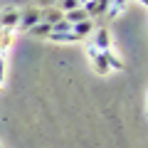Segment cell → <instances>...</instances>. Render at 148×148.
Segmentation results:
<instances>
[{
	"label": "cell",
	"instance_id": "30bf717a",
	"mask_svg": "<svg viewBox=\"0 0 148 148\" xmlns=\"http://www.w3.org/2000/svg\"><path fill=\"white\" fill-rule=\"evenodd\" d=\"M27 32H30L32 37H42V40H47V37H49V32H52V25H47V22H42V20H40L37 25H32Z\"/></svg>",
	"mask_w": 148,
	"mask_h": 148
},
{
	"label": "cell",
	"instance_id": "9a60e30c",
	"mask_svg": "<svg viewBox=\"0 0 148 148\" xmlns=\"http://www.w3.org/2000/svg\"><path fill=\"white\" fill-rule=\"evenodd\" d=\"M40 5H45V8H52V5H57V0H40Z\"/></svg>",
	"mask_w": 148,
	"mask_h": 148
},
{
	"label": "cell",
	"instance_id": "e0dca14e",
	"mask_svg": "<svg viewBox=\"0 0 148 148\" xmlns=\"http://www.w3.org/2000/svg\"><path fill=\"white\" fill-rule=\"evenodd\" d=\"M138 3H141V5H146V3H148V0H138Z\"/></svg>",
	"mask_w": 148,
	"mask_h": 148
},
{
	"label": "cell",
	"instance_id": "9c48e42d",
	"mask_svg": "<svg viewBox=\"0 0 148 148\" xmlns=\"http://www.w3.org/2000/svg\"><path fill=\"white\" fill-rule=\"evenodd\" d=\"M64 20H67L69 25H77V22H82V20H89V15H86V10L79 5V8H74V10L64 12Z\"/></svg>",
	"mask_w": 148,
	"mask_h": 148
},
{
	"label": "cell",
	"instance_id": "5bb4252c",
	"mask_svg": "<svg viewBox=\"0 0 148 148\" xmlns=\"http://www.w3.org/2000/svg\"><path fill=\"white\" fill-rule=\"evenodd\" d=\"M5 79V59H3V52H0V84Z\"/></svg>",
	"mask_w": 148,
	"mask_h": 148
},
{
	"label": "cell",
	"instance_id": "3957f363",
	"mask_svg": "<svg viewBox=\"0 0 148 148\" xmlns=\"http://www.w3.org/2000/svg\"><path fill=\"white\" fill-rule=\"evenodd\" d=\"M86 57L91 59V67H94V72H96V74H109V72H111L109 64H106L104 52H101V49H96L94 45H89V47H86Z\"/></svg>",
	"mask_w": 148,
	"mask_h": 148
},
{
	"label": "cell",
	"instance_id": "7a4b0ae2",
	"mask_svg": "<svg viewBox=\"0 0 148 148\" xmlns=\"http://www.w3.org/2000/svg\"><path fill=\"white\" fill-rule=\"evenodd\" d=\"M40 20H42V10H40V8H25V10H20V22H17V30L27 32L32 25H37Z\"/></svg>",
	"mask_w": 148,
	"mask_h": 148
},
{
	"label": "cell",
	"instance_id": "8fae6325",
	"mask_svg": "<svg viewBox=\"0 0 148 148\" xmlns=\"http://www.w3.org/2000/svg\"><path fill=\"white\" fill-rule=\"evenodd\" d=\"M104 57H106V64H109V69H116V72H121V69H123V62H121L119 57H114V52H111V49H106Z\"/></svg>",
	"mask_w": 148,
	"mask_h": 148
},
{
	"label": "cell",
	"instance_id": "4fadbf2b",
	"mask_svg": "<svg viewBox=\"0 0 148 148\" xmlns=\"http://www.w3.org/2000/svg\"><path fill=\"white\" fill-rule=\"evenodd\" d=\"M52 32H72V25H69V22L62 17L57 25H52Z\"/></svg>",
	"mask_w": 148,
	"mask_h": 148
},
{
	"label": "cell",
	"instance_id": "8992f818",
	"mask_svg": "<svg viewBox=\"0 0 148 148\" xmlns=\"http://www.w3.org/2000/svg\"><path fill=\"white\" fill-rule=\"evenodd\" d=\"M64 17V12L59 10L57 5H52V8H45L42 10V22H47V25H57L59 20Z\"/></svg>",
	"mask_w": 148,
	"mask_h": 148
},
{
	"label": "cell",
	"instance_id": "ba28073f",
	"mask_svg": "<svg viewBox=\"0 0 148 148\" xmlns=\"http://www.w3.org/2000/svg\"><path fill=\"white\" fill-rule=\"evenodd\" d=\"M47 40H49V42H59V45H74V42H79V37L72 35V32H49Z\"/></svg>",
	"mask_w": 148,
	"mask_h": 148
},
{
	"label": "cell",
	"instance_id": "2e32d148",
	"mask_svg": "<svg viewBox=\"0 0 148 148\" xmlns=\"http://www.w3.org/2000/svg\"><path fill=\"white\" fill-rule=\"evenodd\" d=\"M77 3H79V5H82V8H84V5H86V3H89V0H77Z\"/></svg>",
	"mask_w": 148,
	"mask_h": 148
},
{
	"label": "cell",
	"instance_id": "52a82bcc",
	"mask_svg": "<svg viewBox=\"0 0 148 148\" xmlns=\"http://www.w3.org/2000/svg\"><path fill=\"white\" fill-rule=\"evenodd\" d=\"M106 8H109V0H89L84 5V10H86V15H104L106 12Z\"/></svg>",
	"mask_w": 148,
	"mask_h": 148
},
{
	"label": "cell",
	"instance_id": "7c38bea8",
	"mask_svg": "<svg viewBox=\"0 0 148 148\" xmlns=\"http://www.w3.org/2000/svg\"><path fill=\"white\" fill-rule=\"evenodd\" d=\"M57 8L62 12H69V10H74V8H79V3H77V0H57Z\"/></svg>",
	"mask_w": 148,
	"mask_h": 148
},
{
	"label": "cell",
	"instance_id": "277c9868",
	"mask_svg": "<svg viewBox=\"0 0 148 148\" xmlns=\"http://www.w3.org/2000/svg\"><path fill=\"white\" fill-rule=\"evenodd\" d=\"M94 45L96 49H101V52H106V49H111V35L109 30H104V27H99V30H94Z\"/></svg>",
	"mask_w": 148,
	"mask_h": 148
},
{
	"label": "cell",
	"instance_id": "6da1fadb",
	"mask_svg": "<svg viewBox=\"0 0 148 148\" xmlns=\"http://www.w3.org/2000/svg\"><path fill=\"white\" fill-rule=\"evenodd\" d=\"M20 22V10L17 8H5L0 12V32H15Z\"/></svg>",
	"mask_w": 148,
	"mask_h": 148
},
{
	"label": "cell",
	"instance_id": "5b68a950",
	"mask_svg": "<svg viewBox=\"0 0 148 148\" xmlns=\"http://www.w3.org/2000/svg\"><path fill=\"white\" fill-rule=\"evenodd\" d=\"M91 32H94V22H91V17H89V20L77 22V25H72V35H77L79 40H84V37L91 35Z\"/></svg>",
	"mask_w": 148,
	"mask_h": 148
}]
</instances>
